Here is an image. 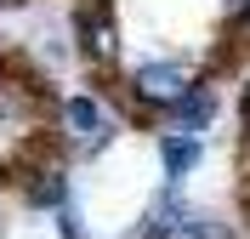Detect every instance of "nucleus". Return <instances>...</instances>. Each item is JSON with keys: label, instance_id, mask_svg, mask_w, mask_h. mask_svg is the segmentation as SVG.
I'll return each instance as SVG.
<instances>
[{"label": "nucleus", "instance_id": "nucleus-1", "mask_svg": "<svg viewBox=\"0 0 250 239\" xmlns=\"http://www.w3.org/2000/svg\"><path fill=\"white\" fill-rule=\"evenodd\" d=\"M51 137H57V148L68 159H97L114 148L120 120H114V109L97 91H62L51 103Z\"/></svg>", "mask_w": 250, "mask_h": 239}, {"label": "nucleus", "instance_id": "nucleus-2", "mask_svg": "<svg viewBox=\"0 0 250 239\" xmlns=\"http://www.w3.org/2000/svg\"><path fill=\"white\" fill-rule=\"evenodd\" d=\"M68 34H74V57L91 74H114L125 57V40H120V12L114 0H74L68 6Z\"/></svg>", "mask_w": 250, "mask_h": 239}, {"label": "nucleus", "instance_id": "nucleus-3", "mask_svg": "<svg viewBox=\"0 0 250 239\" xmlns=\"http://www.w3.org/2000/svg\"><path fill=\"white\" fill-rule=\"evenodd\" d=\"M125 80H131L137 103L159 120V114L171 109L176 97L193 86V80H205V68H199V63H188V57H142L137 68H125Z\"/></svg>", "mask_w": 250, "mask_h": 239}, {"label": "nucleus", "instance_id": "nucleus-4", "mask_svg": "<svg viewBox=\"0 0 250 239\" xmlns=\"http://www.w3.org/2000/svg\"><path fill=\"white\" fill-rule=\"evenodd\" d=\"M216 120H222V86H216V80H193V86H188V91L171 103V109L159 114V126L193 131V137H205Z\"/></svg>", "mask_w": 250, "mask_h": 239}, {"label": "nucleus", "instance_id": "nucleus-5", "mask_svg": "<svg viewBox=\"0 0 250 239\" xmlns=\"http://www.w3.org/2000/svg\"><path fill=\"white\" fill-rule=\"evenodd\" d=\"M154 159H159V176H165V182H188V176L205 165V137L176 131V126H159L154 131Z\"/></svg>", "mask_w": 250, "mask_h": 239}, {"label": "nucleus", "instance_id": "nucleus-6", "mask_svg": "<svg viewBox=\"0 0 250 239\" xmlns=\"http://www.w3.org/2000/svg\"><path fill=\"white\" fill-rule=\"evenodd\" d=\"M137 239H239V234H233L228 217H216V211H205V205H188V217L176 228H154V234L142 228Z\"/></svg>", "mask_w": 250, "mask_h": 239}, {"label": "nucleus", "instance_id": "nucleus-7", "mask_svg": "<svg viewBox=\"0 0 250 239\" xmlns=\"http://www.w3.org/2000/svg\"><path fill=\"white\" fill-rule=\"evenodd\" d=\"M51 217H57V222H51V228H57V239H91V228H85V217H80L74 199H68L62 211H51Z\"/></svg>", "mask_w": 250, "mask_h": 239}, {"label": "nucleus", "instance_id": "nucleus-8", "mask_svg": "<svg viewBox=\"0 0 250 239\" xmlns=\"http://www.w3.org/2000/svg\"><path fill=\"white\" fill-rule=\"evenodd\" d=\"M216 12H222V23H228V34L245 40V29H250V0H216Z\"/></svg>", "mask_w": 250, "mask_h": 239}, {"label": "nucleus", "instance_id": "nucleus-9", "mask_svg": "<svg viewBox=\"0 0 250 239\" xmlns=\"http://www.w3.org/2000/svg\"><path fill=\"white\" fill-rule=\"evenodd\" d=\"M239 176H245V194H250V126L239 131Z\"/></svg>", "mask_w": 250, "mask_h": 239}, {"label": "nucleus", "instance_id": "nucleus-10", "mask_svg": "<svg viewBox=\"0 0 250 239\" xmlns=\"http://www.w3.org/2000/svg\"><path fill=\"white\" fill-rule=\"evenodd\" d=\"M239 120H245V126H250V68H245V74H239Z\"/></svg>", "mask_w": 250, "mask_h": 239}, {"label": "nucleus", "instance_id": "nucleus-11", "mask_svg": "<svg viewBox=\"0 0 250 239\" xmlns=\"http://www.w3.org/2000/svg\"><path fill=\"white\" fill-rule=\"evenodd\" d=\"M6 63H12V51H6V46H0V74H6Z\"/></svg>", "mask_w": 250, "mask_h": 239}, {"label": "nucleus", "instance_id": "nucleus-12", "mask_svg": "<svg viewBox=\"0 0 250 239\" xmlns=\"http://www.w3.org/2000/svg\"><path fill=\"white\" fill-rule=\"evenodd\" d=\"M245 199H250V194H245Z\"/></svg>", "mask_w": 250, "mask_h": 239}]
</instances>
